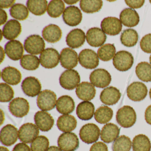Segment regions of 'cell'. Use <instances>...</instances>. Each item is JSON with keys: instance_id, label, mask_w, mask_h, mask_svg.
<instances>
[{"instance_id": "cell-57", "label": "cell", "mask_w": 151, "mask_h": 151, "mask_svg": "<svg viewBox=\"0 0 151 151\" xmlns=\"http://www.w3.org/2000/svg\"><path fill=\"white\" fill-rule=\"evenodd\" d=\"M149 96H150V99H151V88L150 89V91H149Z\"/></svg>"}, {"instance_id": "cell-40", "label": "cell", "mask_w": 151, "mask_h": 151, "mask_svg": "<svg viewBox=\"0 0 151 151\" xmlns=\"http://www.w3.org/2000/svg\"><path fill=\"white\" fill-rule=\"evenodd\" d=\"M40 61L38 57L32 55H23L20 60V64L24 69L29 70H34L38 68Z\"/></svg>"}, {"instance_id": "cell-33", "label": "cell", "mask_w": 151, "mask_h": 151, "mask_svg": "<svg viewBox=\"0 0 151 151\" xmlns=\"http://www.w3.org/2000/svg\"><path fill=\"white\" fill-rule=\"evenodd\" d=\"M133 151H150L151 143L148 137L144 134H139L134 137L132 142Z\"/></svg>"}, {"instance_id": "cell-32", "label": "cell", "mask_w": 151, "mask_h": 151, "mask_svg": "<svg viewBox=\"0 0 151 151\" xmlns=\"http://www.w3.org/2000/svg\"><path fill=\"white\" fill-rule=\"evenodd\" d=\"M76 119L71 115L60 116L57 121V126L59 130L63 132H70L74 130L77 126Z\"/></svg>"}, {"instance_id": "cell-50", "label": "cell", "mask_w": 151, "mask_h": 151, "mask_svg": "<svg viewBox=\"0 0 151 151\" xmlns=\"http://www.w3.org/2000/svg\"><path fill=\"white\" fill-rule=\"evenodd\" d=\"M15 1H0V7L1 9H7L11 7H12L14 5Z\"/></svg>"}, {"instance_id": "cell-11", "label": "cell", "mask_w": 151, "mask_h": 151, "mask_svg": "<svg viewBox=\"0 0 151 151\" xmlns=\"http://www.w3.org/2000/svg\"><path fill=\"white\" fill-rule=\"evenodd\" d=\"M91 83L98 88H104L110 84L112 80L109 72L104 69H97L91 72L90 76Z\"/></svg>"}, {"instance_id": "cell-45", "label": "cell", "mask_w": 151, "mask_h": 151, "mask_svg": "<svg viewBox=\"0 0 151 151\" xmlns=\"http://www.w3.org/2000/svg\"><path fill=\"white\" fill-rule=\"evenodd\" d=\"M0 101L8 102L12 100L14 95V92L12 87L8 84L1 83L0 84Z\"/></svg>"}, {"instance_id": "cell-59", "label": "cell", "mask_w": 151, "mask_h": 151, "mask_svg": "<svg viewBox=\"0 0 151 151\" xmlns=\"http://www.w3.org/2000/svg\"><path fill=\"white\" fill-rule=\"evenodd\" d=\"M149 2H150V3H151V0H150V1H149Z\"/></svg>"}, {"instance_id": "cell-46", "label": "cell", "mask_w": 151, "mask_h": 151, "mask_svg": "<svg viewBox=\"0 0 151 151\" xmlns=\"http://www.w3.org/2000/svg\"><path fill=\"white\" fill-rule=\"evenodd\" d=\"M141 50L147 53H151V34L144 36L140 41Z\"/></svg>"}, {"instance_id": "cell-29", "label": "cell", "mask_w": 151, "mask_h": 151, "mask_svg": "<svg viewBox=\"0 0 151 151\" xmlns=\"http://www.w3.org/2000/svg\"><path fill=\"white\" fill-rule=\"evenodd\" d=\"M43 38L48 43H55L61 38L62 32L60 28L54 24H50L44 28L42 31Z\"/></svg>"}, {"instance_id": "cell-16", "label": "cell", "mask_w": 151, "mask_h": 151, "mask_svg": "<svg viewBox=\"0 0 151 151\" xmlns=\"http://www.w3.org/2000/svg\"><path fill=\"white\" fill-rule=\"evenodd\" d=\"M77 53L71 48H63L60 53V62L64 68L70 70L76 67L78 63Z\"/></svg>"}, {"instance_id": "cell-41", "label": "cell", "mask_w": 151, "mask_h": 151, "mask_svg": "<svg viewBox=\"0 0 151 151\" xmlns=\"http://www.w3.org/2000/svg\"><path fill=\"white\" fill-rule=\"evenodd\" d=\"M11 16L16 20L24 21L26 20L29 15V11L26 6L23 4H14L9 10Z\"/></svg>"}, {"instance_id": "cell-38", "label": "cell", "mask_w": 151, "mask_h": 151, "mask_svg": "<svg viewBox=\"0 0 151 151\" xmlns=\"http://www.w3.org/2000/svg\"><path fill=\"white\" fill-rule=\"evenodd\" d=\"M137 76L141 81L151 82V65L146 62H142L137 64L136 68Z\"/></svg>"}, {"instance_id": "cell-27", "label": "cell", "mask_w": 151, "mask_h": 151, "mask_svg": "<svg viewBox=\"0 0 151 151\" xmlns=\"http://www.w3.org/2000/svg\"><path fill=\"white\" fill-rule=\"evenodd\" d=\"M120 19L122 23L127 27H135L139 22V17L137 11L130 8L123 10L120 15Z\"/></svg>"}, {"instance_id": "cell-37", "label": "cell", "mask_w": 151, "mask_h": 151, "mask_svg": "<svg viewBox=\"0 0 151 151\" xmlns=\"http://www.w3.org/2000/svg\"><path fill=\"white\" fill-rule=\"evenodd\" d=\"M80 8L86 14H93L99 12L103 6V1L101 0L92 1H80Z\"/></svg>"}, {"instance_id": "cell-12", "label": "cell", "mask_w": 151, "mask_h": 151, "mask_svg": "<svg viewBox=\"0 0 151 151\" xmlns=\"http://www.w3.org/2000/svg\"><path fill=\"white\" fill-rule=\"evenodd\" d=\"M39 133L37 125L32 123H27L20 127L18 131V137L23 143L29 144L38 137Z\"/></svg>"}, {"instance_id": "cell-10", "label": "cell", "mask_w": 151, "mask_h": 151, "mask_svg": "<svg viewBox=\"0 0 151 151\" xmlns=\"http://www.w3.org/2000/svg\"><path fill=\"white\" fill-rule=\"evenodd\" d=\"M60 56L59 52L55 48H46L40 56V63L45 68H53L59 64Z\"/></svg>"}, {"instance_id": "cell-25", "label": "cell", "mask_w": 151, "mask_h": 151, "mask_svg": "<svg viewBox=\"0 0 151 151\" xmlns=\"http://www.w3.org/2000/svg\"><path fill=\"white\" fill-rule=\"evenodd\" d=\"M85 33L81 29H76L71 30L66 37L67 45L71 48L81 47L85 42Z\"/></svg>"}, {"instance_id": "cell-43", "label": "cell", "mask_w": 151, "mask_h": 151, "mask_svg": "<svg viewBox=\"0 0 151 151\" xmlns=\"http://www.w3.org/2000/svg\"><path fill=\"white\" fill-rule=\"evenodd\" d=\"M132 142L129 137L122 135L118 137L113 144V151H130L131 148Z\"/></svg>"}, {"instance_id": "cell-53", "label": "cell", "mask_w": 151, "mask_h": 151, "mask_svg": "<svg viewBox=\"0 0 151 151\" xmlns=\"http://www.w3.org/2000/svg\"><path fill=\"white\" fill-rule=\"evenodd\" d=\"M47 151H62L59 147L55 146H52L48 148Z\"/></svg>"}, {"instance_id": "cell-28", "label": "cell", "mask_w": 151, "mask_h": 151, "mask_svg": "<svg viewBox=\"0 0 151 151\" xmlns=\"http://www.w3.org/2000/svg\"><path fill=\"white\" fill-rule=\"evenodd\" d=\"M1 78L4 82L14 86L21 82L22 75L21 72L14 67H6L1 73Z\"/></svg>"}, {"instance_id": "cell-34", "label": "cell", "mask_w": 151, "mask_h": 151, "mask_svg": "<svg viewBox=\"0 0 151 151\" xmlns=\"http://www.w3.org/2000/svg\"><path fill=\"white\" fill-rule=\"evenodd\" d=\"M29 10L36 16L43 15L47 10V1L46 0H29L26 3Z\"/></svg>"}, {"instance_id": "cell-20", "label": "cell", "mask_w": 151, "mask_h": 151, "mask_svg": "<svg viewBox=\"0 0 151 151\" xmlns=\"http://www.w3.org/2000/svg\"><path fill=\"white\" fill-rule=\"evenodd\" d=\"M34 121L38 129L43 132L49 131L54 124V120L52 116L46 111L37 112L34 116Z\"/></svg>"}, {"instance_id": "cell-4", "label": "cell", "mask_w": 151, "mask_h": 151, "mask_svg": "<svg viewBox=\"0 0 151 151\" xmlns=\"http://www.w3.org/2000/svg\"><path fill=\"white\" fill-rule=\"evenodd\" d=\"M80 82L79 73L75 70H67L61 75L60 83L66 90H73L78 86Z\"/></svg>"}, {"instance_id": "cell-5", "label": "cell", "mask_w": 151, "mask_h": 151, "mask_svg": "<svg viewBox=\"0 0 151 151\" xmlns=\"http://www.w3.org/2000/svg\"><path fill=\"white\" fill-rule=\"evenodd\" d=\"M100 132V129L96 124L88 123L84 125L80 129L79 137L84 143L92 144L99 139Z\"/></svg>"}, {"instance_id": "cell-47", "label": "cell", "mask_w": 151, "mask_h": 151, "mask_svg": "<svg viewBox=\"0 0 151 151\" xmlns=\"http://www.w3.org/2000/svg\"><path fill=\"white\" fill-rule=\"evenodd\" d=\"M90 151H108L107 146L102 142L94 143L90 148Z\"/></svg>"}, {"instance_id": "cell-2", "label": "cell", "mask_w": 151, "mask_h": 151, "mask_svg": "<svg viewBox=\"0 0 151 151\" xmlns=\"http://www.w3.org/2000/svg\"><path fill=\"white\" fill-rule=\"evenodd\" d=\"M134 58L129 52L121 51L117 52L113 59V65L115 68L120 71H126L129 70L133 65Z\"/></svg>"}, {"instance_id": "cell-30", "label": "cell", "mask_w": 151, "mask_h": 151, "mask_svg": "<svg viewBox=\"0 0 151 151\" xmlns=\"http://www.w3.org/2000/svg\"><path fill=\"white\" fill-rule=\"evenodd\" d=\"M57 111L63 114H68L75 110V103L73 99L68 95H63L57 100L56 104Z\"/></svg>"}, {"instance_id": "cell-24", "label": "cell", "mask_w": 151, "mask_h": 151, "mask_svg": "<svg viewBox=\"0 0 151 151\" xmlns=\"http://www.w3.org/2000/svg\"><path fill=\"white\" fill-rule=\"evenodd\" d=\"M22 27L20 23L17 20H9L4 25L2 34L5 39L13 40L19 37L22 32Z\"/></svg>"}, {"instance_id": "cell-23", "label": "cell", "mask_w": 151, "mask_h": 151, "mask_svg": "<svg viewBox=\"0 0 151 151\" xmlns=\"http://www.w3.org/2000/svg\"><path fill=\"white\" fill-rule=\"evenodd\" d=\"M76 92L80 99L84 101H89L95 97L96 91L91 83L83 82L76 87Z\"/></svg>"}, {"instance_id": "cell-49", "label": "cell", "mask_w": 151, "mask_h": 151, "mask_svg": "<svg viewBox=\"0 0 151 151\" xmlns=\"http://www.w3.org/2000/svg\"><path fill=\"white\" fill-rule=\"evenodd\" d=\"M12 151H31V149L25 143H20L15 146Z\"/></svg>"}, {"instance_id": "cell-44", "label": "cell", "mask_w": 151, "mask_h": 151, "mask_svg": "<svg viewBox=\"0 0 151 151\" xmlns=\"http://www.w3.org/2000/svg\"><path fill=\"white\" fill-rule=\"evenodd\" d=\"M49 141L45 136L37 137L31 144V151H47L49 148Z\"/></svg>"}, {"instance_id": "cell-7", "label": "cell", "mask_w": 151, "mask_h": 151, "mask_svg": "<svg viewBox=\"0 0 151 151\" xmlns=\"http://www.w3.org/2000/svg\"><path fill=\"white\" fill-rule=\"evenodd\" d=\"M45 43L43 38L38 35H32L27 38L24 43L25 51L32 55H37L44 51Z\"/></svg>"}, {"instance_id": "cell-55", "label": "cell", "mask_w": 151, "mask_h": 151, "mask_svg": "<svg viewBox=\"0 0 151 151\" xmlns=\"http://www.w3.org/2000/svg\"><path fill=\"white\" fill-rule=\"evenodd\" d=\"M64 1L68 5H73V4L77 3L79 1H66L65 0V1Z\"/></svg>"}, {"instance_id": "cell-56", "label": "cell", "mask_w": 151, "mask_h": 151, "mask_svg": "<svg viewBox=\"0 0 151 151\" xmlns=\"http://www.w3.org/2000/svg\"><path fill=\"white\" fill-rule=\"evenodd\" d=\"M0 151H9L7 147L4 146H1L0 147Z\"/></svg>"}, {"instance_id": "cell-52", "label": "cell", "mask_w": 151, "mask_h": 151, "mask_svg": "<svg viewBox=\"0 0 151 151\" xmlns=\"http://www.w3.org/2000/svg\"><path fill=\"white\" fill-rule=\"evenodd\" d=\"M145 119L146 122L151 125V105L147 108L145 112Z\"/></svg>"}, {"instance_id": "cell-18", "label": "cell", "mask_w": 151, "mask_h": 151, "mask_svg": "<svg viewBox=\"0 0 151 151\" xmlns=\"http://www.w3.org/2000/svg\"><path fill=\"white\" fill-rule=\"evenodd\" d=\"M106 38V36L104 32L97 27L91 28L86 32V41L93 47H99L103 45Z\"/></svg>"}, {"instance_id": "cell-1", "label": "cell", "mask_w": 151, "mask_h": 151, "mask_svg": "<svg viewBox=\"0 0 151 151\" xmlns=\"http://www.w3.org/2000/svg\"><path fill=\"white\" fill-rule=\"evenodd\" d=\"M116 120L118 124L123 128L131 127L137 121L136 112L130 106H123L117 111Z\"/></svg>"}, {"instance_id": "cell-26", "label": "cell", "mask_w": 151, "mask_h": 151, "mask_svg": "<svg viewBox=\"0 0 151 151\" xmlns=\"http://www.w3.org/2000/svg\"><path fill=\"white\" fill-rule=\"evenodd\" d=\"M120 129L114 124H106L102 128L101 132V139L106 143H110L115 141L118 137Z\"/></svg>"}, {"instance_id": "cell-13", "label": "cell", "mask_w": 151, "mask_h": 151, "mask_svg": "<svg viewBox=\"0 0 151 151\" xmlns=\"http://www.w3.org/2000/svg\"><path fill=\"white\" fill-rule=\"evenodd\" d=\"M147 94V87L141 82H133L127 88V96L132 101H141L146 97Z\"/></svg>"}, {"instance_id": "cell-48", "label": "cell", "mask_w": 151, "mask_h": 151, "mask_svg": "<svg viewBox=\"0 0 151 151\" xmlns=\"http://www.w3.org/2000/svg\"><path fill=\"white\" fill-rule=\"evenodd\" d=\"M125 3L127 6L133 9H139L143 6L145 4V1L144 0H138V1H125Z\"/></svg>"}, {"instance_id": "cell-58", "label": "cell", "mask_w": 151, "mask_h": 151, "mask_svg": "<svg viewBox=\"0 0 151 151\" xmlns=\"http://www.w3.org/2000/svg\"><path fill=\"white\" fill-rule=\"evenodd\" d=\"M149 61H150V64H151V55L150 56V57H149Z\"/></svg>"}, {"instance_id": "cell-6", "label": "cell", "mask_w": 151, "mask_h": 151, "mask_svg": "<svg viewBox=\"0 0 151 151\" xmlns=\"http://www.w3.org/2000/svg\"><path fill=\"white\" fill-rule=\"evenodd\" d=\"M58 146L63 151H74L78 148L79 141L77 136L73 132L62 133L58 138Z\"/></svg>"}, {"instance_id": "cell-8", "label": "cell", "mask_w": 151, "mask_h": 151, "mask_svg": "<svg viewBox=\"0 0 151 151\" xmlns=\"http://www.w3.org/2000/svg\"><path fill=\"white\" fill-rule=\"evenodd\" d=\"M9 109L11 114L18 118L27 115L29 111V104L24 98H17L9 103Z\"/></svg>"}, {"instance_id": "cell-17", "label": "cell", "mask_w": 151, "mask_h": 151, "mask_svg": "<svg viewBox=\"0 0 151 151\" xmlns=\"http://www.w3.org/2000/svg\"><path fill=\"white\" fill-rule=\"evenodd\" d=\"M22 88L23 92L27 96L35 97L38 95L40 93L41 83L35 77H28L23 81Z\"/></svg>"}, {"instance_id": "cell-14", "label": "cell", "mask_w": 151, "mask_h": 151, "mask_svg": "<svg viewBox=\"0 0 151 151\" xmlns=\"http://www.w3.org/2000/svg\"><path fill=\"white\" fill-rule=\"evenodd\" d=\"M101 27L104 33L109 36H114L118 35L122 31V24L118 18L109 17L102 20Z\"/></svg>"}, {"instance_id": "cell-19", "label": "cell", "mask_w": 151, "mask_h": 151, "mask_svg": "<svg viewBox=\"0 0 151 151\" xmlns=\"http://www.w3.org/2000/svg\"><path fill=\"white\" fill-rule=\"evenodd\" d=\"M18 137V130L12 124H7L1 131V141L6 146L13 145L17 141Z\"/></svg>"}, {"instance_id": "cell-15", "label": "cell", "mask_w": 151, "mask_h": 151, "mask_svg": "<svg viewBox=\"0 0 151 151\" xmlns=\"http://www.w3.org/2000/svg\"><path fill=\"white\" fill-rule=\"evenodd\" d=\"M83 15L81 10L76 6L66 8L63 14V19L67 25L71 27L77 26L82 22Z\"/></svg>"}, {"instance_id": "cell-21", "label": "cell", "mask_w": 151, "mask_h": 151, "mask_svg": "<svg viewBox=\"0 0 151 151\" xmlns=\"http://www.w3.org/2000/svg\"><path fill=\"white\" fill-rule=\"evenodd\" d=\"M120 91L114 86L104 89L100 95L101 101L106 105L113 106L116 104L121 98Z\"/></svg>"}, {"instance_id": "cell-51", "label": "cell", "mask_w": 151, "mask_h": 151, "mask_svg": "<svg viewBox=\"0 0 151 151\" xmlns=\"http://www.w3.org/2000/svg\"><path fill=\"white\" fill-rule=\"evenodd\" d=\"M8 19L6 12L2 9H0V25L6 23Z\"/></svg>"}, {"instance_id": "cell-22", "label": "cell", "mask_w": 151, "mask_h": 151, "mask_svg": "<svg viewBox=\"0 0 151 151\" xmlns=\"http://www.w3.org/2000/svg\"><path fill=\"white\" fill-rule=\"evenodd\" d=\"M5 52L11 60L17 61L22 58L24 47L19 40H10L5 45Z\"/></svg>"}, {"instance_id": "cell-42", "label": "cell", "mask_w": 151, "mask_h": 151, "mask_svg": "<svg viewBox=\"0 0 151 151\" xmlns=\"http://www.w3.org/2000/svg\"><path fill=\"white\" fill-rule=\"evenodd\" d=\"M116 51L115 47L114 44H105L98 49V55L101 60L109 61L115 56Z\"/></svg>"}, {"instance_id": "cell-54", "label": "cell", "mask_w": 151, "mask_h": 151, "mask_svg": "<svg viewBox=\"0 0 151 151\" xmlns=\"http://www.w3.org/2000/svg\"><path fill=\"white\" fill-rule=\"evenodd\" d=\"M1 63H2L3 60H4L5 56V52H4L2 47H1Z\"/></svg>"}, {"instance_id": "cell-36", "label": "cell", "mask_w": 151, "mask_h": 151, "mask_svg": "<svg viewBox=\"0 0 151 151\" xmlns=\"http://www.w3.org/2000/svg\"><path fill=\"white\" fill-rule=\"evenodd\" d=\"M114 112L112 109L107 106L99 107L94 113V118L99 123L105 124L109 122L113 117Z\"/></svg>"}, {"instance_id": "cell-35", "label": "cell", "mask_w": 151, "mask_h": 151, "mask_svg": "<svg viewBox=\"0 0 151 151\" xmlns=\"http://www.w3.org/2000/svg\"><path fill=\"white\" fill-rule=\"evenodd\" d=\"M138 34L135 30L129 29L124 30L121 34L120 40L124 46L132 47L137 45L138 40Z\"/></svg>"}, {"instance_id": "cell-39", "label": "cell", "mask_w": 151, "mask_h": 151, "mask_svg": "<svg viewBox=\"0 0 151 151\" xmlns=\"http://www.w3.org/2000/svg\"><path fill=\"white\" fill-rule=\"evenodd\" d=\"M65 4L61 0H52L47 6V12L52 18L60 17L65 10Z\"/></svg>"}, {"instance_id": "cell-9", "label": "cell", "mask_w": 151, "mask_h": 151, "mask_svg": "<svg viewBox=\"0 0 151 151\" xmlns=\"http://www.w3.org/2000/svg\"><path fill=\"white\" fill-rule=\"evenodd\" d=\"M78 61L82 67L87 69L96 68L99 63L98 55L90 49H84L80 52L78 55Z\"/></svg>"}, {"instance_id": "cell-31", "label": "cell", "mask_w": 151, "mask_h": 151, "mask_svg": "<svg viewBox=\"0 0 151 151\" xmlns=\"http://www.w3.org/2000/svg\"><path fill=\"white\" fill-rule=\"evenodd\" d=\"M95 107L92 102L83 101L77 107L76 114L79 119L83 121L91 120L94 115Z\"/></svg>"}, {"instance_id": "cell-3", "label": "cell", "mask_w": 151, "mask_h": 151, "mask_svg": "<svg viewBox=\"0 0 151 151\" xmlns=\"http://www.w3.org/2000/svg\"><path fill=\"white\" fill-rule=\"evenodd\" d=\"M57 96L52 91L45 90L40 92L37 98V105L43 111H50L55 107Z\"/></svg>"}]
</instances>
